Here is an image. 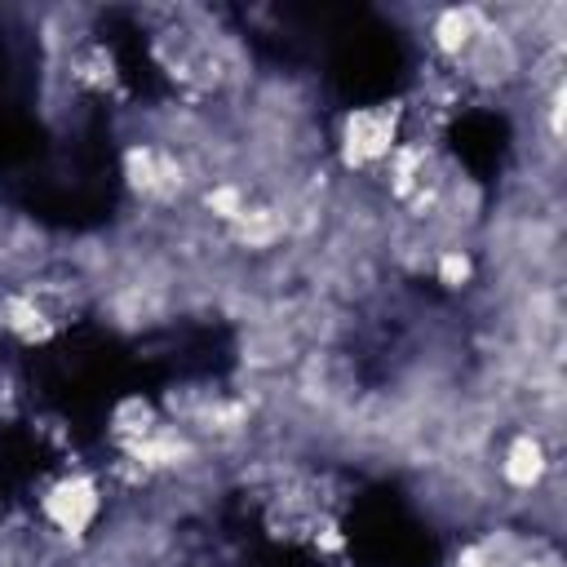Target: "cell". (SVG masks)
<instances>
[{
  "instance_id": "8fae6325",
  "label": "cell",
  "mask_w": 567,
  "mask_h": 567,
  "mask_svg": "<svg viewBox=\"0 0 567 567\" xmlns=\"http://www.w3.org/2000/svg\"><path fill=\"white\" fill-rule=\"evenodd\" d=\"M434 279H439L443 288H465V284L474 279L470 252H465V248H443V252L434 257Z\"/></svg>"
},
{
  "instance_id": "30bf717a",
  "label": "cell",
  "mask_w": 567,
  "mask_h": 567,
  "mask_svg": "<svg viewBox=\"0 0 567 567\" xmlns=\"http://www.w3.org/2000/svg\"><path fill=\"white\" fill-rule=\"evenodd\" d=\"M204 208H208L217 221L235 226V221L248 213V195H244V186H235V182H213V186L204 190Z\"/></svg>"
},
{
  "instance_id": "ba28073f",
  "label": "cell",
  "mask_w": 567,
  "mask_h": 567,
  "mask_svg": "<svg viewBox=\"0 0 567 567\" xmlns=\"http://www.w3.org/2000/svg\"><path fill=\"white\" fill-rule=\"evenodd\" d=\"M230 230H235V239L248 244V248H270V244L284 235V217H279L275 208H252V204H248V213H244Z\"/></svg>"
},
{
  "instance_id": "52a82bcc",
  "label": "cell",
  "mask_w": 567,
  "mask_h": 567,
  "mask_svg": "<svg viewBox=\"0 0 567 567\" xmlns=\"http://www.w3.org/2000/svg\"><path fill=\"white\" fill-rule=\"evenodd\" d=\"M155 430H159V421H155V408H151L146 399H124V403L115 408V416H111V434H115L124 447L142 443V439L155 434Z\"/></svg>"
},
{
  "instance_id": "5b68a950",
  "label": "cell",
  "mask_w": 567,
  "mask_h": 567,
  "mask_svg": "<svg viewBox=\"0 0 567 567\" xmlns=\"http://www.w3.org/2000/svg\"><path fill=\"white\" fill-rule=\"evenodd\" d=\"M483 31V13L478 9H443L439 18H434V49L443 53V58H465V49L474 44V35Z\"/></svg>"
},
{
  "instance_id": "6da1fadb",
  "label": "cell",
  "mask_w": 567,
  "mask_h": 567,
  "mask_svg": "<svg viewBox=\"0 0 567 567\" xmlns=\"http://www.w3.org/2000/svg\"><path fill=\"white\" fill-rule=\"evenodd\" d=\"M399 120L403 111L394 102L385 106H354L341 120V164L346 168H372L399 151Z\"/></svg>"
},
{
  "instance_id": "9c48e42d",
  "label": "cell",
  "mask_w": 567,
  "mask_h": 567,
  "mask_svg": "<svg viewBox=\"0 0 567 567\" xmlns=\"http://www.w3.org/2000/svg\"><path fill=\"white\" fill-rule=\"evenodd\" d=\"M4 315H9L4 323H9V328H13L18 337H22V341H44V337L53 332V323H49V315H44V310H40V306H35L31 297H13Z\"/></svg>"
},
{
  "instance_id": "3957f363",
  "label": "cell",
  "mask_w": 567,
  "mask_h": 567,
  "mask_svg": "<svg viewBox=\"0 0 567 567\" xmlns=\"http://www.w3.org/2000/svg\"><path fill=\"white\" fill-rule=\"evenodd\" d=\"M124 177L137 195H173V186L182 182V168L168 151H159L151 142H133L124 151Z\"/></svg>"
},
{
  "instance_id": "8992f818",
  "label": "cell",
  "mask_w": 567,
  "mask_h": 567,
  "mask_svg": "<svg viewBox=\"0 0 567 567\" xmlns=\"http://www.w3.org/2000/svg\"><path fill=\"white\" fill-rule=\"evenodd\" d=\"M461 62H470V71L483 75V80H505V75L514 71V49H509L505 31H492V27L483 22V31L474 35V44L465 49Z\"/></svg>"
},
{
  "instance_id": "7a4b0ae2",
  "label": "cell",
  "mask_w": 567,
  "mask_h": 567,
  "mask_svg": "<svg viewBox=\"0 0 567 567\" xmlns=\"http://www.w3.org/2000/svg\"><path fill=\"white\" fill-rule=\"evenodd\" d=\"M40 509H44V518H49L62 536H84V532L97 523V514H102V487H97L93 474H62V478L44 492Z\"/></svg>"
},
{
  "instance_id": "277c9868",
  "label": "cell",
  "mask_w": 567,
  "mask_h": 567,
  "mask_svg": "<svg viewBox=\"0 0 567 567\" xmlns=\"http://www.w3.org/2000/svg\"><path fill=\"white\" fill-rule=\"evenodd\" d=\"M549 470V456L540 447L536 434H514L505 443V456H501V478L514 487V492H532Z\"/></svg>"
}]
</instances>
